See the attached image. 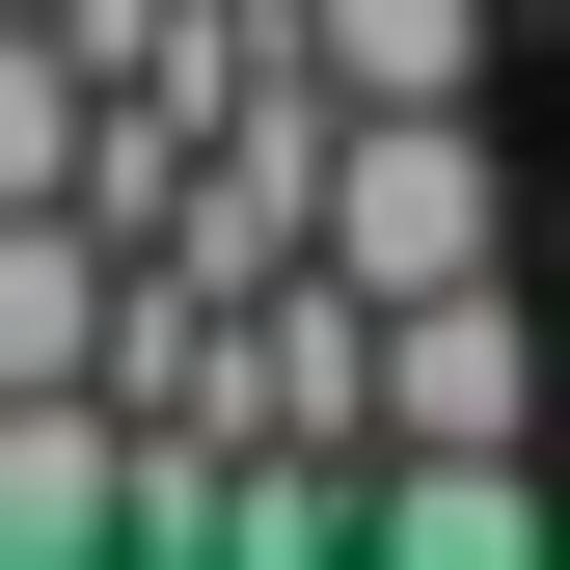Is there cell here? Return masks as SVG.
Returning a JSON list of instances; mask_svg holds the SVG:
<instances>
[{
    "label": "cell",
    "mask_w": 570,
    "mask_h": 570,
    "mask_svg": "<svg viewBox=\"0 0 570 570\" xmlns=\"http://www.w3.org/2000/svg\"><path fill=\"white\" fill-rule=\"evenodd\" d=\"M326 272H353V299H462V272H517L489 109H353V136H326Z\"/></svg>",
    "instance_id": "1"
},
{
    "label": "cell",
    "mask_w": 570,
    "mask_h": 570,
    "mask_svg": "<svg viewBox=\"0 0 570 570\" xmlns=\"http://www.w3.org/2000/svg\"><path fill=\"white\" fill-rule=\"evenodd\" d=\"M109 326H136V245L82 218V190H28V218H0V407H28V381H109Z\"/></svg>",
    "instance_id": "2"
},
{
    "label": "cell",
    "mask_w": 570,
    "mask_h": 570,
    "mask_svg": "<svg viewBox=\"0 0 570 570\" xmlns=\"http://www.w3.org/2000/svg\"><path fill=\"white\" fill-rule=\"evenodd\" d=\"M381 435H543V326L489 272L462 299H381Z\"/></svg>",
    "instance_id": "3"
},
{
    "label": "cell",
    "mask_w": 570,
    "mask_h": 570,
    "mask_svg": "<svg viewBox=\"0 0 570 570\" xmlns=\"http://www.w3.org/2000/svg\"><path fill=\"white\" fill-rule=\"evenodd\" d=\"M299 55L353 109H489V0H299Z\"/></svg>",
    "instance_id": "4"
},
{
    "label": "cell",
    "mask_w": 570,
    "mask_h": 570,
    "mask_svg": "<svg viewBox=\"0 0 570 570\" xmlns=\"http://www.w3.org/2000/svg\"><path fill=\"white\" fill-rule=\"evenodd\" d=\"M82 136H109V82L55 55V0H0V218H28V190H82Z\"/></svg>",
    "instance_id": "5"
}]
</instances>
